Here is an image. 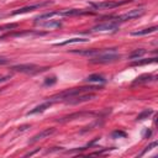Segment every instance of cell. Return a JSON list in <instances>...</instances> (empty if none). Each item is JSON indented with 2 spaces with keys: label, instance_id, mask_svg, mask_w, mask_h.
Segmentation results:
<instances>
[{
  "label": "cell",
  "instance_id": "6da1fadb",
  "mask_svg": "<svg viewBox=\"0 0 158 158\" xmlns=\"http://www.w3.org/2000/svg\"><path fill=\"white\" fill-rule=\"evenodd\" d=\"M119 59H120V56L115 53V48H111V49H106V52L101 53V55L93 57V59L90 62L91 63L106 64V63H114V62L119 61Z\"/></svg>",
  "mask_w": 158,
  "mask_h": 158
},
{
  "label": "cell",
  "instance_id": "4316f807",
  "mask_svg": "<svg viewBox=\"0 0 158 158\" xmlns=\"http://www.w3.org/2000/svg\"><path fill=\"white\" fill-rule=\"evenodd\" d=\"M0 30H1V27H0Z\"/></svg>",
  "mask_w": 158,
  "mask_h": 158
},
{
  "label": "cell",
  "instance_id": "d6986e66",
  "mask_svg": "<svg viewBox=\"0 0 158 158\" xmlns=\"http://www.w3.org/2000/svg\"><path fill=\"white\" fill-rule=\"evenodd\" d=\"M156 62V58H151V59H144V61H136L132 63V65H143V64H148V63H153Z\"/></svg>",
  "mask_w": 158,
  "mask_h": 158
},
{
  "label": "cell",
  "instance_id": "e0dca14e",
  "mask_svg": "<svg viewBox=\"0 0 158 158\" xmlns=\"http://www.w3.org/2000/svg\"><path fill=\"white\" fill-rule=\"evenodd\" d=\"M146 53V49L141 48V49H136L135 52H132L130 55V59H136V58H140L141 56H143Z\"/></svg>",
  "mask_w": 158,
  "mask_h": 158
},
{
  "label": "cell",
  "instance_id": "603a6c76",
  "mask_svg": "<svg viewBox=\"0 0 158 158\" xmlns=\"http://www.w3.org/2000/svg\"><path fill=\"white\" fill-rule=\"evenodd\" d=\"M156 146H157V142H153V143H151L148 147H146V149H144V151H143V153H146V152L148 151V149H151L152 147H156Z\"/></svg>",
  "mask_w": 158,
  "mask_h": 158
},
{
  "label": "cell",
  "instance_id": "8fae6325",
  "mask_svg": "<svg viewBox=\"0 0 158 158\" xmlns=\"http://www.w3.org/2000/svg\"><path fill=\"white\" fill-rule=\"evenodd\" d=\"M47 3H42V4H35V5H30V6H25V7H21V9L16 10L12 12V15H18V14H24V12H28V11H32L35 9H40L41 6L46 5Z\"/></svg>",
  "mask_w": 158,
  "mask_h": 158
},
{
  "label": "cell",
  "instance_id": "3957f363",
  "mask_svg": "<svg viewBox=\"0 0 158 158\" xmlns=\"http://www.w3.org/2000/svg\"><path fill=\"white\" fill-rule=\"evenodd\" d=\"M95 99V94L93 93H84V94H79V95H74V97H70L65 100V104H69V105H77V104L80 103H85L89 100H93Z\"/></svg>",
  "mask_w": 158,
  "mask_h": 158
},
{
  "label": "cell",
  "instance_id": "7c38bea8",
  "mask_svg": "<svg viewBox=\"0 0 158 158\" xmlns=\"http://www.w3.org/2000/svg\"><path fill=\"white\" fill-rule=\"evenodd\" d=\"M157 31V26H152V27H148V28H143V30H138V31H134L131 32L132 36H144V35H149L152 32H156Z\"/></svg>",
  "mask_w": 158,
  "mask_h": 158
},
{
  "label": "cell",
  "instance_id": "277c9868",
  "mask_svg": "<svg viewBox=\"0 0 158 158\" xmlns=\"http://www.w3.org/2000/svg\"><path fill=\"white\" fill-rule=\"evenodd\" d=\"M132 1V0H124V1H111V0H106V1H101V3H94L91 4L95 9H114L124 4H127Z\"/></svg>",
  "mask_w": 158,
  "mask_h": 158
},
{
  "label": "cell",
  "instance_id": "ffe728a7",
  "mask_svg": "<svg viewBox=\"0 0 158 158\" xmlns=\"http://www.w3.org/2000/svg\"><path fill=\"white\" fill-rule=\"evenodd\" d=\"M153 113L152 110H144L143 113H141L138 116H137V120H143V119H146V117H148L149 115H151Z\"/></svg>",
  "mask_w": 158,
  "mask_h": 158
},
{
  "label": "cell",
  "instance_id": "2e32d148",
  "mask_svg": "<svg viewBox=\"0 0 158 158\" xmlns=\"http://www.w3.org/2000/svg\"><path fill=\"white\" fill-rule=\"evenodd\" d=\"M41 26H43V27H47V28H57V27H61V22H58V21H47V22H45V24H40Z\"/></svg>",
  "mask_w": 158,
  "mask_h": 158
},
{
  "label": "cell",
  "instance_id": "4fadbf2b",
  "mask_svg": "<svg viewBox=\"0 0 158 158\" xmlns=\"http://www.w3.org/2000/svg\"><path fill=\"white\" fill-rule=\"evenodd\" d=\"M85 14V11L83 10H78V9H68V10H63L59 12L61 16H76V15H83Z\"/></svg>",
  "mask_w": 158,
  "mask_h": 158
},
{
  "label": "cell",
  "instance_id": "d4e9b609",
  "mask_svg": "<svg viewBox=\"0 0 158 158\" xmlns=\"http://www.w3.org/2000/svg\"><path fill=\"white\" fill-rule=\"evenodd\" d=\"M27 127H30V126H28V125H25V126H21V127H19V130H20V131H24V130H26Z\"/></svg>",
  "mask_w": 158,
  "mask_h": 158
},
{
  "label": "cell",
  "instance_id": "8992f818",
  "mask_svg": "<svg viewBox=\"0 0 158 158\" xmlns=\"http://www.w3.org/2000/svg\"><path fill=\"white\" fill-rule=\"evenodd\" d=\"M117 28H119V22L109 21V22L99 24L97 26H94L91 28V31L93 32H106V31H116Z\"/></svg>",
  "mask_w": 158,
  "mask_h": 158
},
{
  "label": "cell",
  "instance_id": "ac0fdd59",
  "mask_svg": "<svg viewBox=\"0 0 158 158\" xmlns=\"http://www.w3.org/2000/svg\"><path fill=\"white\" fill-rule=\"evenodd\" d=\"M56 15H59V11H52V12H47V14H43V15H40L38 18H36V20H43V19H51Z\"/></svg>",
  "mask_w": 158,
  "mask_h": 158
},
{
  "label": "cell",
  "instance_id": "cb8c5ba5",
  "mask_svg": "<svg viewBox=\"0 0 158 158\" xmlns=\"http://www.w3.org/2000/svg\"><path fill=\"white\" fill-rule=\"evenodd\" d=\"M116 136H122V137H125V134H124V132L116 131V132H114V134H113V137H116Z\"/></svg>",
  "mask_w": 158,
  "mask_h": 158
},
{
  "label": "cell",
  "instance_id": "52a82bcc",
  "mask_svg": "<svg viewBox=\"0 0 158 158\" xmlns=\"http://www.w3.org/2000/svg\"><path fill=\"white\" fill-rule=\"evenodd\" d=\"M14 72H20V73H35L38 72V67L36 64H18L11 67Z\"/></svg>",
  "mask_w": 158,
  "mask_h": 158
},
{
  "label": "cell",
  "instance_id": "ba28073f",
  "mask_svg": "<svg viewBox=\"0 0 158 158\" xmlns=\"http://www.w3.org/2000/svg\"><path fill=\"white\" fill-rule=\"evenodd\" d=\"M53 132H55V128H53V127L46 128V130L38 132L37 135H35L34 137H32V138L30 140V143H35V142H37V141H40V140H43V138H46V137L51 136Z\"/></svg>",
  "mask_w": 158,
  "mask_h": 158
},
{
  "label": "cell",
  "instance_id": "5bb4252c",
  "mask_svg": "<svg viewBox=\"0 0 158 158\" xmlns=\"http://www.w3.org/2000/svg\"><path fill=\"white\" fill-rule=\"evenodd\" d=\"M88 38H70L64 42H61V43H57V46H67V45H72V43H82V42H88Z\"/></svg>",
  "mask_w": 158,
  "mask_h": 158
},
{
  "label": "cell",
  "instance_id": "9c48e42d",
  "mask_svg": "<svg viewBox=\"0 0 158 158\" xmlns=\"http://www.w3.org/2000/svg\"><path fill=\"white\" fill-rule=\"evenodd\" d=\"M51 105H52V101H46V103H43V104H41V105H38V106H36L35 109H32V110H30L27 113V115H34V114H38V113H43L45 110H47V109H49L51 107Z\"/></svg>",
  "mask_w": 158,
  "mask_h": 158
},
{
  "label": "cell",
  "instance_id": "30bf717a",
  "mask_svg": "<svg viewBox=\"0 0 158 158\" xmlns=\"http://www.w3.org/2000/svg\"><path fill=\"white\" fill-rule=\"evenodd\" d=\"M74 53H78V55H82V56H99L101 53L106 52V49H85V51H73Z\"/></svg>",
  "mask_w": 158,
  "mask_h": 158
},
{
  "label": "cell",
  "instance_id": "7a4b0ae2",
  "mask_svg": "<svg viewBox=\"0 0 158 158\" xmlns=\"http://www.w3.org/2000/svg\"><path fill=\"white\" fill-rule=\"evenodd\" d=\"M101 89L100 86L97 85H91V86H80V88H74V89H69L67 91H63V93L56 95L52 99L55 98H61V99H68L70 97H74V95H79V94H84V93H91L93 90H99Z\"/></svg>",
  "mask_w": 158,
  "mask_h": 158
},
{
  "label": "cell",
  "instance_id": "5b68a950",
  "mask_svg": "<svg viewBox=\"0 0 158 158\" xmlns=\"http://www.w3.org/2000/svg\"><path fill=\"white\" fill-rule=\"evenodd\" d=\"M144 12H146V10L144 9H132L130 10L128 12H126V14H122L121 16H119L117 20H116V22L119 21H127V20H134V19H137L140 18V16H142Z\"/></svg>",
  "mask_w": 158,
  "mask_h": 158
},
{
  "label": "cell",
  "instance_id": "44dd1931",
  "mask_svg": "<svg viewBox=\"0 0 158 158\" xmlns=\"http://www.w3.org/2000/svg\"><path fill=\"white\" fill-rule=\"evenodd\" d=\"M55 83H56V78H47L45 80L46 85H52V84H55Z\"/></svg>",
  "mask_w": 158,
  "mask_h": 158
},
{
  "label": "cell",
  "instance_id": "484cf974",
  "mask_svg": "<svg viewBox=\"0 0 158 158\" xmlns=\"http://www.w3.org/2000/svg\"><path fill=\"white\" fill-rule=\"evenodd\" d=\"M9 77H0V82H4V80H7Z\"/></svg>",
  "mask_w": 158,
  "mask_h": 158
},
{
  "label": "cell",
  "instance_id": "9a60e30c",
  "mask_svg": "<svg viewBox=\"0 0 158 158\" xmlns=\"http://www.w3.org/2000/svg\"><path fill=\"white\" fill-rule=\"evenodd\" d=\"M88 82H95V83H105V78L103 76H99V74H91L86 78Z\"/></svg>",
  "mask_w": 158,
  "mask_h": 158
},
{
  "label": "cell",
  "instance_id": "7402d4cb",
  "mask_svg": "<svg viewBox=\"0 0 158 158\" xmlns=\"http://www.w3.org/2000/svg\"><path fill=\"white\" fill-rule=\"evenodd\" d=\"M7 63H9V59H7V58L0 57V64H7Z\"/></svg>",
  "mask_w": 158,
  "mask_h": 158
}]
</instances>
